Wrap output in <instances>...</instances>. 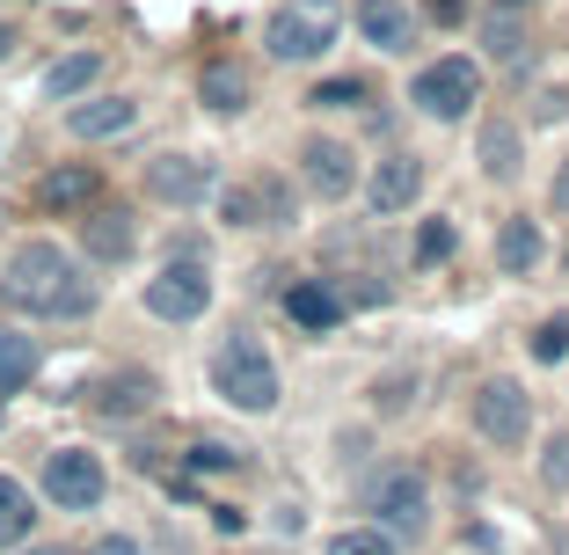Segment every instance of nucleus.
<instances>
[{
    "mask_svg": "<svg viewBox=\"0 0 569 555\" xmlns=\"http://www.w3.org/2000/svg\"><path fill=\"white\" fill-rule=\"evenodd\" d=\"M153 403H161V380H153V373H139V366H124V373H102V380L88 387V409H96V417H110V424H132V417H147Z\"/></svg>",
    "mask_w": 569,
    "mask_h": 555,
    "instance_id": "obj_10",
    "label": "nucleus"
},
{
    "mask_svg": "<svg viewBox=\"0 0 569 555\" xmlns=\"http://www.w3.org/2000/svg\"><path fill=\"white\" fill-rule=\"evenodd\" d=\"M88 555H147V548H139L132 534H102V541H96V548H88Z\"/></svg>",
    "mask_w": 569,
    "mask_h": 555,
    "instance_id": "obj_33",
    "label": "nucleus"
},
{
    "mask_svg": "<svg viewBox=\"0 0 569 555\" xmlns=\"http://www.w3.org/2000/svg\"><path fill=\"white\" fill-rule=\"evenodd\" d=\"M540 483H548V489H569V432L548 438V454H540Z\"/></svg>",
    "mask_w": 569,
    "mask_h": 555,
    "instance_id": "obj_30",
    "label": "nucleus"
},
{
    "mask_svg": "<svg viewBox=\"0 0 569 555\" xmlns=\"http://www.w3.org/2000/svg\"><path fill=\"white\" fill-rule=\"evenodd\" d=\"M37 366H44L37 337H22V329H0V403H8V395H22V387L37 380Z\"/></svg>",
    "mask_w": 569,
    "mask_h": 555,
    "instance_id": "obj_20",
    "label": "nucleus"
},
{
    "mask_svg": "<svg viewBox=\"0 0 569 555\" xmlns=\"http://www.w3.org/2000/svg\"><path fill=\"white\" fill-rule=\"evenodd\" d=\"M212 526H219V534H241V526H249V512H234V505H219V512H212Z\"/></svg>",
    "mask_w": 569,
    "mask_h": 555,
    "instance_id": "obj_34",
    "label": "nucleus"
},
{
    "mask_svg": "<svg viewBox=\"0 0 569 555\" xmlns=\"http://www.w3.org/2000/svg\"><path fill=\"white\" fill-rule=\"evenodd\" d=\"M321 555H395V541H387L380 526H351V534H329Z\"/></svg>",
    "mask_w": 569,
    "mask_h": 555,
    "instance_id": "obj_26",
    "label": "nucleus"
},
{
    "mask_svg": "<svg viewBox=\"0 0 569 555\" xmlns=\"http://www.w3.org/2000/svg\"><path fill=\"white\" fill-rule=\"evenodd\" d=\"M423 16H431V22H438V30H452V22L468 16V0H423Z\"/></svg>",
    "mask_w": 569,
    "mask_h": 555,
    "instance_id": "obj_32",
    "label": "nucleus"
},
{
    "mask_svg": "<svg viewBox=\"0 0 569 555\" xmlns=\"http://www.w3.org/2000/svg\"><path fill=\"white\" fill-rule=\"evenodd\" d=\"M284 315L300 321V329H315V337H329V329H343L351 300H343L336 286H321V278H300V286L284 293Z\"/></svg>",
    "mask_w": 569,
    "mask_h": 555,
    "instance_id": "obj_15",
    "label": "nucleus"
},
{
    "mask_svg": "<svg viewBox=\"0 0 569 555\" xmlns=\"http://www.w3.org/2000/svg\"><path fill=\"white\" fill-rule=\"evenodd\" d=\"M548 256V241H540L533 219H503L497 227V270H511V278H526V270Z\"/></svg>",
    "mask_w": 569,
    "mask_h": 555,
    "instance_id": "obj_21",
    "label": "nucleus"
},
{
    "mask_svg": "<svg viewBox=\"0 0 569 555\" xmlns=\"http://www.w3.org/2000/svg\"><path fill=\"white\" fill-rule=\"evenodd\" d=\"M489 59H503V67H519V59H526V30H519V22H511V16H497V8H489Z\"/></svg>",
    "mask_w": 569,
    "mask_h": 555,
    "instance_id": "obj_25",
    "label": "nucleus"
},
{
    "mask_svg": "<svg viewBox=\"0 0 569 555\" xmlns=\"http://www.w3.org/2000/svg\"><path fill=\"white\" fill-rule=\"evenodd\" d=\"M8 44H16V37H8V30H0V59H8Z\"/></svg>",
    "mask_w": 569,
    "mask_h": 555,
    "instance_id": "obj_38",
    "label": "nucleus"
},
{
    "mask_svg": "<svg viewBox=\"0 0 569 555\" xmlns=\"http://www.w3.org/2000/svg\"><path fill=\"white\" fill-rule=\"evenodd\" d=\"M548 198H555V212H569V161L555 169V184H548Z\"/></svg>",
    "mask_w": 569,
    "mask_h": 555,
    "instance_id": "obj_35",
    "label": "nucleus"
},
{
    "mask_svg": "<svg viewBox=\"0 0 569 555\" xmlns=\"http://www.w3.org/2000/svg\"><path fill=\"white\" fill-rule=\"evenodd\" d=\"M190 468H212V475H227V468H241V454H234V446H212V438H198V446H190Z\"/></svg>",
    "mask_w": 569,
    "mask_h": 555,
    "instance_id": "obj_31",
    "label": "nucleus"
},
{
    "mask_svg": "<svg viewBox=\"0 0 569 555\" xmlns=\"http://www.w3.org/2000/svg\"><path fill=\"white\" fill-rule=\"evenodd\" d=\"M417 198H423V161H417V153H387L380 169L366 176V205H372V219L409 212Z\"/></svg>",
    "mask_w": 569,
    "mask_h": 555,
    "instance_id": "obj_12",
    "label": "nucleus"
},
{
    "mask_svg": "<svg viewBox=\"0 0 569 555\" xmlns=\"http://www.w3.org/2000/svg\"><path fill=\"white\" fill-rule=\"evenodd\" d=\"M533 358H540V366H562V358H569V315H555V321L533 329Z\"/></svg>",
    "mask_w": 569,
    "mask_h": 555,
    "instance_id": "obj_28",
    "label": "nucleus"
},
{
    "mask_svg": "<svg viewBox=\"0 0 569 555\" xmlns=\"http://www.w3.org/2000/svg\"><path fill=\"white\" fill-rule=\"evenodd\" d=\"M96 190H102V176L88 169V161H67V169H51L44 184H37V205H44V212H88Z\"/></svg>",
    "mask_w": 569,
    "mask_h": 555,
    "instance_id": "obj_17",
    "label": "nucleus"
},
{
    "mask_svg": "<svg viewBox=\"0 0 569 555\" xmlns=\"http://www.w3.org/2000/svg\"><path fill=\"white\" fill-rule=\"evenodd\" d=\"M475 432H482L497 454L526 446V438H533V403H526V387L519 380H482L475 387Z\"/></svg>",
    "mask_w": 569,
    "mask_h": 555,
    "instance_id": "obj_6",
    "label": "nucleus"
},
{
    "mask_svg": "<svg viewBox=\"0 0 569 555\" xmlns=\"http://www.w3.org/2000/svg\"><path fill=\"white\" fill-rule=\"evenodd\" d=\"M372 512H380V526L395 541H423L431 534V483L417 468H387L372 483Z\"/></svg>",
    "mask_w": 569,
    "mask_h": 555,
    "instance_id": "obj_5",
    "label": "nucleus"
},
{
    "mask_svg": "<svg viewBox=\"0 0 569 555\" xmlns=\"http://www.w3.org/2000/svg\"><path fill=\"white\" fill-rule=\"evenodd\" d=\"M300 176H307V190L315 198H351V184H358V153L343 147V139H307V153H300Z\"/></svg>",
    "mask_w": 569,
    "mask_h": 555,
    "instance_id": "obj_13",
    "label": "nucleus"
},
{
    "mask_svg": "<svg viewBox=\"0 0 569 555\" xmlns=\"http://www.w3.org/2000/svg\"><path fill=\"white\" fill-rule=\"evenodd\" d=\"M519 8H533V0H497V16H519Z\"/></svg>",
    "mask_w": 569,
    "mask_h": 555,
    "instance_id": "obj_36",
    "label": "nucleus"
},
{
    "mask_svg": "<svg viewBox=\"0 0 569 555\" xmlns=\"http://www.w3.org/2000/svg\"><path fill=\"white\" fill-rule=\"evenodd\" d=\"M37 526V505H30V489L16 483V475H0V548H22Z\"/></svg>",
    "mask_w": 569,
    "mask_h": 555,
    "instance_id": "obj_23",
    "label": "nucleus"
},
{
    "mask_svg": "<svg viewBox=\"0 0 569 555\" xmlns=\"http://www.w3.org/2000/svg\"><path fill=\"white\" fill-rule=\"evenodd\" d=\"M219 212H227V227H292V190L278 176H256V184L227 190Z\"/></svg>",
    "mask_w": 569,
    "mask_h": 555,
    "instance_id": "obj_11",
    "label": "nucleus"
},
{
    "mask_svg": "<svg viewBox=\"0 0 569 555\" xmlns=\"http://www.w3.org/2000/svg\"><path fill=\"white\" fill-rule=\"evenodd\" d=\"M22 555H67V548H22Z\"/></svg>",
    "mask_w": 569,
    "mask_h": 555,
    "instance_id": "obj_37",
    "label": "nucleus"
},
{
    "mask_svg": "<svg viewBox=\"0 0 569 555\" xmlns=\"http://www.w3.org/2000/svg\"><path fill=\"white\" fill-rule=\"evenodd\" d=\"M96 73H102V51H67V59L44 73V96L51 102H73V96H88V88H96Z\"/></svg>",
    "mask_w": 569,
    "mask_h": 555,
    "instance_id": "obj_22",
    "label": "nucleus"
},
{
    "mask_svg": "<svg viewBox=\"0 0 569 555\" xmlns=\"http://www.w3.org/2000/svg\"><path fill=\"white\" fill-rule=\"evenodd\" d=\"M212 161H198V153H153L147 161V198L161 205H204L212 198Z\"/></svg>",
    "mask_w": 569,
    "mask_h": 555,
    "instance_id": "obj_9",
    "label": "nucleus"
},
{
    "mask_svg": "<svg viewBox=\"0 0 569 555\" xmlns=\"http://www.w3.org/2000/svg\"><path fill=\"white\" fill-rule=\"evenodd\" d=\"M198 96H204V110L234 118V110H249V73H241L234 59H212V67L198 73Z\"/></svg>",
    "mask_w": 569,
    "mask_h": 555,
    "instance_id": "obj_19",
    "label": "nucleus"
},
{
    "mask_svg": "<svg viewBox=\"0 0 569 555\" xmlns=\"http://www.w3.org/2000/svg\"><path fill=\"white\" fill-rule=\"evenodd\" d=\"M307 102H315V110H358V102H366V81H351V73H343V81H321Z\"/></svg>",
    "mask_w": 569,
    "mask_h": 555,
    "instance_id": "obj_29",
    "label": "nucleus"
},
{
    "mask_svg": "<svg viewBox=\"0 0 569 555\" xmlns=\"http://www.w3.org/2000/svg\"><path fill=\"white\" fill-rule=\"evenodd\" d=\"M212 387H219L234 409H249V417L278 409V366H270V351L249 337V329H234V337L212 351Z\"/></svg>",
    "mask_w": 569,
    "mask_h": 555,
    "instance_id": "obj_2",
    "label": "nucleus"
},
{
    "mask_svg": "<svg viewBox=\"0 0 569 555\" xmlns=\"http://www.w3.org/2000/svg\"><path fill=\"white\" fill-rule=\"evenodd\" d=\"M482 169L489 176H519V125H482Z\"/></svg>",
    "mask_w": 569,
    "mask_h": 555,
    "instance_id": "obj_24",
    "label": "nucleus"
},
{
    "mask_svg": "<svg viewBox=\"0 0 569 555\" xmlns=\"http://www.w3.org/2000/svg\"><path fill=\"white\" fill-rule=\"evenodd\" d=\"M336 30H343L336 0H284L278 16L263 22V51L284 59V67H307V59H321L336 44Z\"/></svg>",
    "mask_w": 569,
    "mask_h": 555,
    "instance_id": "obj_3",
    "label": "nucleus"
},
{
    "mask_svg": "<svg viewBox=\"0 0 569 555\" xmlns=\"http://www.w3.org/2000/svg\"><path fill=\"white\" fill-rule=\"evenodd\" d=\"M132 241H139L132 212H118V205H88V212H81V249L96 256V264H124Z\"/></svg>",
    "mask_w": 569,
    "mask_h": 555,
    "instance_id": "obj_14",
    "label": "nucleus"
},
{
    "mask_svg": "<svg viewBox=\"0 0 569 555\" xmlns=\"http://www.w3.org/2000/svg\"><path fill=\"white\" fill-rule=\"evenodd\" d=\"M204 307H212V278H204L198 256H183V264H168L161 278H147V315H161V321H198Z\"/></svg>",
    "mask_w": 569,
    "mask_h": 555,
    "instance_id": "obj_8",
    "label": "nucleus"
},
{
    "mask_svg": "<svg viewBox=\"0 0 569 555\" xmlns=\"http://www.w3.org/2000/svg\"><path fill=\"white\" fill-rule=\"evenodd\" d=\"M358 30H366V44H380V51H409L417 16H409L402 0H358Z\"/></svg>",
    "mask_w": 569,
    "mask_h": 555,
    "instance_id": "obj_18",
    "label": "nucleus"
},
{
    "mask_svg": "<svg viewBox=\"0 0 569 555\" xmlns=\"http://www.w3.org/2000/svg\"><path fill=\"white\" fill-rule=\"evenodd\" d=\"M409 102H417L431 125H460L482 102V67L475 59H438V67H423L417 81H409Z\"/></svg>",
    "mask_w": 569,
    "mask_h": 555,
    "instance_id": "obj_4",
    "label": "nucleus"
},
{
    "mask_svg": "<svg viewBox=\"0 0 569 555\" xmlns=\"http://www.w3.org/2000/svg\"><path fill=\"white\" fill-rule=\"evenodd\" d=\"M452 241H460V235H452V219H423V227H417V264H423V270L446 264Z\"/></svg>",
    "mask_w": 569,
    "mask_h": 555,
    "instance_id": "obj_27",
    "label": "nucleus"
},
{
    "mask_svg": "<svg viewBox=\"0 0 569 555\" xmlns=\"http://www.w3.org/2000/svg\"><path fill=\"white\" fill-rule=\"evenodd\" d=\"M139 125V102L132 96H88V102H73L67 110V132L73 139H118V132H132Z\"/></svg>",
    "mask_w": 569,
    "mask_h": 555,
    "instance_id": "obj_16",
    "label": "nucleus"
},
{
    "mask_svg": "<svg viewBox=\"0 0 569 555\" xmlns=\"http://www.w3.org/2000/svg\"><path fill=\"white\" fill-rule=\"evenodd\" d=\"M102 489H110V475H102V460L88 454V446H59V454H44V497L59 512H96Z\"/></svg>",
    "mask_w": 569,
    "mask_h": 555,
    "instance_id": "obj_7",
    "label": "nucleus"
},
{
    "mask_svg": "<svg viewBox=\"0 0 569 555\" xmlns=\"http://www.w3.org/2000/svg\"><path fill=\"white\" fill-rule=\"evenodd\" d=\"M0 300L22 307V315H37V321H81V315H96V286L81 278V264H73L59 241H22V249L8 256Z\"/></svg>",
    "mask_w": 569,
    "mask_h": 555,
    "instance_id": "obj_1",
    "label": "nucleus"
}]
</instances>
